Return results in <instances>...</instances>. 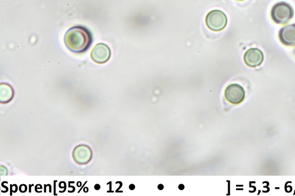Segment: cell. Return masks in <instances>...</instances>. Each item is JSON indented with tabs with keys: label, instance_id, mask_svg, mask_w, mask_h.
<instances>
[{
	"label": "cell",
	"instance_id": "obj_15",
	"mask_svg": "<svg viewBox=\"0 0 295 196\" xmlns=\"http://www.w3.org/2000/svg\"><path fill=\"white\" fill-rule=\"evenodd\" d=\"M179 189L180 190H183L184 189V186L183 185H181L179 186Z\"/></svg>",
	"mask_w": 295,
	"mask_h": 196
},
{
	"label": "cell",
	"instance_id": "obj_13",
	"mask_svg": "<svg viewBox=\"0 0 295 196\" xmlns=\"http://www.w3.org/2000/svg\"><path fill=\"white\" fill-rule=\"evenodd\" d=\"M158 188L160 190V191H161V190H162L163 189H164V186H163L162 185H159L158 186Z\"/></svg>",
	"mask_w": 295,
	"mask_h": 196
},
{
	"label": "cell",
	"instance_id": "obj_2",
	"mask_svg": "<svg viewBox=\"0 0 295 196\" xmlns=\"http://www.w3.org/2000/svg\"><path fill=\"white\" fill-rule=\"evenodd\" d=\"M294 10L292 5L284 1L276 3L271 10V17L278 24H287L293 19Z\"/></svg>",
	"mask_w": 295,
	"mask_h": 196
},
{
	"label": "cell",
	"instance_id": "obj_17",
	"mask_svg": "<svg viewBox=\"0 0 295 196\" xmlns=\"http://www.w3.org/2000/svg\"></svg>",
	"mask_w": 295,
	"mask_h": 196
},
{
	"label": "cell",
	"instance_id": "obj_8",
	"mask_svg": "<svg viewBox=\"0 0 295 196\" xmlns=\"http://www.w3.org/2000/svg\"><path fill=\"white\" fill-rule=\"evenodd\" d=\"M279 40L287 46L295 45V24H289L279 31Z\"/></svg>",
	"mask_w": 295,
	"mask_h": 196
},
{
	"label": "cell",
	"instance_id": "obj_1",
	"mask_svg": "<svg viewBox=\"0 0 295 196\" xmlns=\"http://www.w3.org/2000/svg\"><path fill=\"white\" fill-rule=\"evenodd\" d=\"M93 39L92 34L85 27H72L64 36V41L66 47L75 53H82L91 47Z\"/></svg>",
	"mask_w": 295,
	"mask_h": 196
},
{
	"label": "cell",
	"instance_id": "obj_3",
	"mask_svg": "<svg viewBox=\"0 0 295 196\" xmlns=\"http://www.w3.org/2000/svg\"><path fill=\"white\" fill-rule=\"evenodd\" d=\"M228 20L225 13L220 10H212L205 18V24L213 32H220L225 29Z\"/></svg>",
	"mask_w": 295,
	"mask_h": 196
},
{
	"label": "cell",
	"instance_id": "obj_5",
	"mask_svg": "<svg viewBox=\"0 0 295 196\" xmlns=\"http://www.w3.org/2000/svg\"><path fill=\"white\" fill-rule=\"evenodd\" d=\"M111 56V51L105 44L99 43L95 45L91 53L92 59L95 63L103 64L108 61Z\"/></svg>",
	"mask_w": 295,
	"mask_h": 196
},
{
	"label": "cell",
	"instance_id": "obj_10",
	"mask_svg": "<svg viewBox=\"0 0 295 196\" xmlns=\"http://www.w3.org/2000/svg\"><path fill=\"white\" fill-rule=\"evenodd\" d=\"M20 192L21 193H25L27 191V188L26 185H21L20 186Z\"/></svg>",
	"mask_w": 295,
	"mask_h": 196
},
{
	"label": "cell",
	"instance_id": "obj_4",
	"mask_svg": "<svg viewBox=\"0 0 295 196\" xmlns=\"http://www.w3.org/2000/svg\"><path fill=\"white\" fill-rule=\"evenodd\" d=\"M245 95L244 87L238 84L229 85L224 91V96L226 100L232 105H239L244 102Z\"/></svg>",
	"mask_w": 295,
	"mask_h": 196
},
{
	"label": "cell",
	"instance_id": "obj_16",
	"mask_svg": "<svg viewBox=\"0 0 295 196\" xmlns=\"http://www.w3.org/2000/svg\"><path fill=\"white\" fill-rule=\"evenodd\" d=\"M238 1H244V0H238Z\"/></svg>",
	"mask_w": 295,
	"mask_h": 196
},
{
	"label": "cell",
	"instance_id": "obj_9",
	"mask_svg": "<svg viewBox=\"0 0 295 196\" xmlns=\"http://www.w3.org/2000/svg\"><path fill=\"white\" fill-rule=\"evenodd\" d=\"M0 88V102L3 104L10 102L14 96L13 88L6 83H1Z\"/></svg>",
	"mask_w": 295,
	"mask_h": 196
},
{
	"label": "cell",
	"instance_id": "obj_6",
	"mask_svg": "<svg viewBox=\"0 0 295 196\" xmlns=\"http://www.w3.org/2000/svg\"><path fill=\"white\" fill-rule=\"evenodd\" d=\"M92 157V150L88 146H77L73 152V158L77 164L84 165L89 163Z\"/></svg>",
	"mask_w": 295,
	"mask_h": 196
},
{
	"label": "cell",
	"instance_id": "obj_12",
	"mask_svg": "<svg viewBox=\"0 0 295 196\" xmlns=\"http://www.w3.org/2000/svg\"><path fill=\"white\" fill-rule=\"evenodd\" d=\"M95 190H97V191H99V190L100 189V186L97 184V185L95 186Z\"/></svg>",
	"mask_w": 295,
	"mask_h": 196
},
{
	"label": "cell",
	"instance_id": "obj_14",
	"mask_svg": "<svg viewBox=\"0 0 295 196\" xmlns=\"http://www.w3.org/2000/svg\"><path fill=\"white\" fill-rule=\"evenodd\" d=\"M135 187L134 185H131L130 186V189L131 190H132V191H133V190L135 189Z\"/></svg>",
	"mask_w": 295,
	"mask_h": 196
},
{
	"label": "cell",
	"instance_id": "obj_11",
	"mask_svg": "<svg viewBox=\"0 0 295 196\" xmlns=\"http://www.w3.org/2000/svg\"><path fill=\"white\" fill-rule=\"evenodd\" d=\"M14 187H15V185H11V192L15 193L17 191V186L15 188H14Z\"/></svg>",
	"mask_w": 295,
	"mask_h": 196
},
{
	"label": "cell",
	"instance_id": "obj_7",
	"mask_svg": "<svg viewBox=\"0 0 295 196\" xmlns=\"http://www.w3.org/2000/svg\"><path fill=\"white\" fill-rule=\"evenodd\" d=\"M264 60L263 52L256 48H251L246 52L244 61L247 66L256 67L262 64Z\"/></svg>",
	"mask_w": 295,
	"mask_h": 196
}]
</instances>
